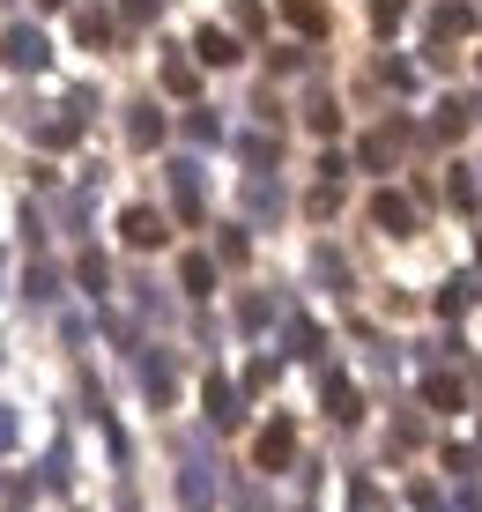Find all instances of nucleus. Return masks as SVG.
Returning a JSON list of instances; mask_svg holds the SVG:
<instances>
[{
    "mask_svg": "<svg viewBox=\"0 0 482 512\" xmlns=\"http://www.w3.org/2000/svg\"><path fill=\"white\" fill-rule=\"evenodd\" d=\"M371 223H379L386 238H408V231H416V208H408V193H371Z\"/></svg>",
    "mask_w": 482,
    "mask_h": 512,
    "instance_id": "f257e3e1",
    "label": "nucleus"
},
{
    "mask_svg": "<svg viewBox=\"0 0 482 512\" xmlns=\"http://www.w3.org/2000/svg\"><path fill=\"white\" fill-rule=\"evenodd\" d=\"M253 453H260V468H282V461L297 453V423H290V416H275V423H267V431L253 438Z\"/></svg>",
    "mask_w": 482,
    "mask_h": 512,
    "instance_id": "f03ea898",
    "label": "nucleus"
},
{
    "mask_svg": "<svg viewBox=\"0 0 482 512\" xmlns=\"http://www.w3.org/2000/svg\"><path fill=\"white\" fill-rule=\"evenodd\" d=\"M119 231H127V245H164V216H156V208H127Z\"/></svg>",
    "mask_w": 482,
    "mask_h": 512,
    "instance_id": "7ed1b4c3",
    "label": "nucleus"
},
{
    "mask_svg": "<svg viewBox=\"0 0 482 512\" xmlns=\"http://www.w3.org/2000/svg\"><path fill=\"white\" fill-rule=\"evenodd\" d=\"M282 15H290V23L305 30V38H327V23H334V15H327V0H282Z\"/></svg>",
    "mask_w": 482,
    "mask_h": 512,
    "instance_id": "20e7f679",
    "label": "nucleus"
},
{
    "mask_svg": "<svg viewBox=\"0 0 482 512\" xmlns=\"http://www.w3.org/2000/svg\"><path fill=\"white\" fill-rule=\"evenodd\" d=\"M208 416H216V431H238L245 409H238V394H230L223 379H208Z\"/></svg>",
    "mask_w": 482,
    "mask_h": 512,
    "instance_id": "39448f33",
    "label": "nucleus"
},
{
    "mask_svg": "<svg viewBox=\"0 0 482 512\" xmlns=\"http://www.w3.org/2000/svg\"><path fill=\"white\" fill-rule=\"evenodd\" d=\"M468 30H475V8H460V0H445L431 15V38H468Z\"/></svg>",
    "mask_w": 482,
    "mask_h": 512,
    "instance_id": "423d86ee",
    "label": "nucleus"
},
{
    "mask_svg": "<svg viewBox=\"0 0 482 512\" xmlns=\"http://www.w3.org/2000/svg\"><path fill=\"white\" fill-rule=\"evenodd\" d=\"M45 52H52V45L38 38V30H8V60H15V67H45Z\"/></svg>",
    "mask_w": 482,
    "mask_h": 512,
    "instance_id": "0eeeda50",
    "label": "nucleus"
},
{
    "mask_svg": "<svg viewBox=\"0 0 482 512\" xmlns=\"http://www.w3.org/2000/svg\"><path fill=\"white\" fill-rule=\"evenodd\" d=\"M394 149H401V127H379V134L364 141V164H371V171H386V164H394Z\"/></svg>",
    "mask_w": 482,
    "mask_h": 512,
    "instance_id": "6e6552de",
    "label": "nucleus"
},
{
    "mask_svg": "<svg viewBox=\"0 0 482 512\" xmlns=\"http://www.w3.org/2000/svg\"><path fill=\"white\" fill-rule=\"evenodd\" d=\"M201 60L208 67H230V60H238V38H230V30H201Z\"/></svg>",
    "mask_w": 482,
    "mask_h": 512,
    "instance_id": "1a4fd4ad",
    "label": "nucleus"
},
{
    "mask_svg": "<svg viewBox=\"0 0 482 512\" xmlns=\"http://www.w3.org/2000/svg\"><path fill=\"white\" fill-rule=\"evenodd\" d=\"M423 401H431V409H460V379L453 372H431V379H423Z\"/></svg>",
    "mask_w": 482,
    "mask_h": 512,
    "instance_id": "9d476101",
    "label": "nucleus"
},
{
    "mask_svg": "<svg viewBox=\"0 0 482 512\" xmlns=\"http://www.w3.org/2000/svg\"><path fill=\"white\" fill-rule=\"evenodd\" d=\"M327 416H342V423L364 416V409H356V386H349V379H327Z\"/></svg>",
    "mask_w": 482,
    "mask_h": 512,
    "instance_id": "9b49d317",
    "label": "nucleus"
},
{
    "mask_svg": "<svg viewBox=\"0 0 482 512\" xmlns=\"http://www.w3.org/2000/svg\"><path fill=\"white\" fill-rule=\"evenodd\" d=\"M438 134H445V141L468 134V104H460V97H453V104H438Z\"/></svg>",
    "mask_w": 482,
    "mask_h": 512,
    "instance_id": "f8f14e48",
    "label": "nucleus"
},
{
    "mask_svg": "<svg viewBox=\"0 0 482 512\" xmlns=\"http://www.w3.org/2000/svg\"><path fill=\"white\" fill-rule=\"evenodd\" d=\"M156 134H164V119H149V104H141V112L127 119V141H134V149H149Z\"/></svg>",
    "mask_w": 482,
    "mask_h": 512,
    "instance_id": "ddd939ff",
    "label": "nucleus"
},
{
    "mask_svg": "<svg viewBox=\"0 0 482 512\" xmlns=\"http://www.w3.org/2000/svg\"><path fill=\"white\" fill-rule=\"evenodd\" d=\"M468 297H475V275H453V282H445V290H438V312H460V305H468Z\"/></svg>",
    "mask_w": 482,
    "mask_h": 512,
    "instance_id": "4468645a",
    "label": "nucleus"
},
{
    "mask_svg": "<svg viewBox=\"0 0 482 512\" xmlns=\"http://www.w3.org/2000/svg\"><path fill=\"white\" fill-rule=\"evenodd\" d=\"M75 38H82V45H104V38H112V23H104L97 8H82V15H75Z\"/></svg>",
    "mask_w": 482,
    "mask_h": 512,
    "instance_id": "2eb2a0df",
    "label": "nucleus"
},
{
    "mask_svg": "<svg viewBox=\"0 0 482 512\" xmlns=\"http://www.w3.org/2000/svg\"><path fill=\"white\" fill-rule=\"evenodd\" d=\"M208 282H216V260L193 253V260H186V290H193V297H208Z\"/></svg>",
    "mask_w": 482,
    "mask_h": 512,
    "instance_id": "dca6fc26",
    "label": "nucleus"
},
{
    "mask_svg": "<svg viewBox=\"0 0 482 512\" xmlns=\"http://www.w3.org/2000/svg\"><path fill=\"white\" fill-rule=\"evenodd\" d=\"M164 90L171 97H193V60H164Z\"/></svg>",
    "mask_w": 482,
    "mask_h": 512,
    "instance_id": "f3484780",
    "label": "nucleus"
},
{
    "mask_svg": "<svg viewBox=\"0 0 482 512\" xmlns=\"http://www.w3.org/2000/svg\"><path fill=\"white\" fill-rule=\"evenodd\" d=\"M401 15H408V0H371V23H379V30H394Z\"/></svg>",
    "mask_w": 482,
    "mask_h": 512,
    "instance_id": "a211bd4d",
    "label": "nucleus"
},
{
    "mask_svg": "<svg viewBox=\"0 0 482 512\" xmlns=\"http://www.w3.org/2000/svg\"><path fill=\"white\" fill-rule=\"evenodd\" d=\"M245 386H253V394H267V386H275V357H260L253 372H245Z\"/></svg>",
    "mask_w": 482,
    "mask_h": 512,
    "instance_id": "6ab92c4d",
    "label": "nucleus"
},
{
    "mask_svg": "<svg viewBox=\"0 0 482 512\" xmlns=\"http://www.w3.org/2000/svg\"><path fill=\"white\" fill-rule=\"evenodd\" d=\"M156 8H164V0H127V23H149Z\"/></svg>",
    "mask_w": 482,
    "mask_h": 512,
    "instance_id": "aec40b11",
    "label": "nucleus"
},
{
    "mask_svg": "<svg viewBox=\"0 0 482 512\" xmlns=\"http://www.w3.org/2000/svg\"><path fill=\"white\" fill-rule=\"evenodd\" d=\"M475 260H482V231H475Z\"/></svg>",
    "mask_w": 482,
    "mask_h": 512,
    "instance_id": "412c9836",
    "label": "nucleus"
},
{
    "mask_svg": "<svg viewBox=\"0 0 482 512\" xmlns=\"http://www.w3.org/2000/svg\"><path fill=\"white\" fill-rule=\"evenodd\" d=\"M38 8H60V0H38Z\"/></svg>",
    "mask_w": 482,
    "mask_h": 512,
    "instance_id": "4be33fe9",
    "label": "nucleus"
}]
</instances>
